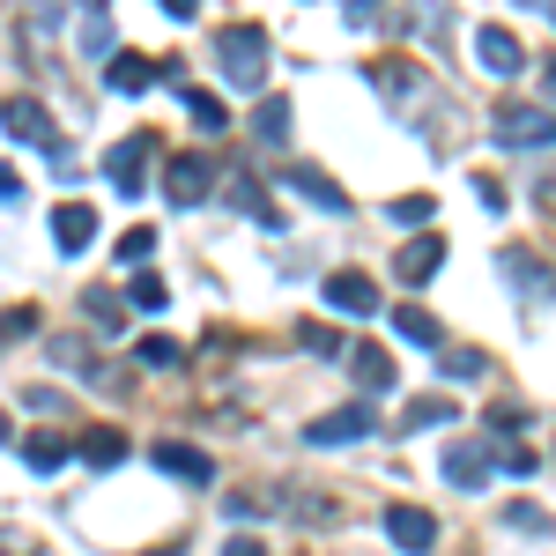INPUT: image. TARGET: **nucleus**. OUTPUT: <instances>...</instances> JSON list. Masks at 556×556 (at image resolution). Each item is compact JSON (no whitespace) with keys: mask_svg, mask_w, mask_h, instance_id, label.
<instances>
[{"mask_svg":"<svg viewBox=\"0 0 556 556\" xmlns=\"http://www.w3.org/2000/svg\"><path fill=\"white\" fill-rule=\"evenodd\" d=\"M186 112H193V127H201V134H223V127H230V112L215 104L208 89H186Z\"/></svg>","mask_w":556,"mask_h":556,"instance_id":"24","label":"nucleus"},{"mask_svg":"<svg viewBox=\"0 0 556 556\" xmlns=\"http://www.w3.org/2000/svg\"><path fill=\"white\" fill-rule=\"evenodd\" d=\"M290 505L304 513V527H334V519H342V505H334V497H319V490H290Z\"/></svg>","mask_w":556,"mask_h":556,"instance_id":"25","label":"nucleus"},{"mask_svg":"<svg viewBox=\"0 0 556 556\" xmlns=\"http://www.w3.org/2000/svg\"><path fill=\"white\" fill-rule=\"evenodd\" d=\"M490 424H497V430H519V424H527V408H519V401H497V408H490Z\"/></svg>","mask_w":556,"mask_h":556,"instance_id":"38","label":"nucleus"},{"mask_svg":"<svg viewBox=\"0 0 556 556\" xmlns=\"http://www.w3.org/2000/svg\"><path fill=\"white\" fill-rule=\"evenodd\" d=\"M23 468L30 475H60L67 468V445H60L52 430H30V438H23Z\"/></svg>","mask_w":556,"mask_h":556,"instance_id":"20","label":"nucleus"},{"mask_svg":"<svg viewBox=\"0 0 556 556\" xmlns=\"http://www.w3.org/2000/svg\"><path fill=\"white\" fill-rule=\"evenodd\" d=\"M327 304L349 312V319H371V312H379V282L356 275V267H342V275H327Z\"/></svg>","mask_w":556,"mask_h":556,"instance_id":"10","label":"nucleus"},{"mask_svg":"<svg viewBox=\"0 0 556 556\" xmlns=\"http://www.w3.org/2000/svg\"><path fill=\"white\" fill-rule=\"evenodd\" d=\"M393 334H401V342H416V349H445V327L430 319L424 304H393Z\"/></svg>","mask_w":556,"mask_h":556,"instance_id":"19","label":"nucleus"},{"mask_svg":"<svg viewBox=\"0 0 556 556\" xmlns=\"http://www.w3.org/2000/svg\"><path fill=\"white\" fill-rule=\"evenodd\" d=\"M134 356H141V364H149V371H172V364H178V356H186V349H178L172 334H149V342L134 349Z\"/></svg>","mask_w":556,"mask_h":556,"instance_id":"28","label":"nucleus"},{"mask_svg":"<svg viewBox=\"0 0 556 556\" xmlns=\"http://www.w3.org/2000/svg\"><path fill=\"white\" fill-rule=\"evenodd\" d=\"M371 430H379V408H371V401H349L334 416H312V424H304V445H356V438H371Z\"/></svg>","mask_w":556,"mask_h":556,"instance_id":"3","label":"nucleus"},{"mask_svg":"<svg viewBox=\"0 0 556 556\" xmlns=\"http://www.w3.org/2000/svg\"><path fill=\"white\" fill-rule=\"evenodd\" d=\"M0 127L15 134V141H38V149H52V156H60L52 112H45V104H30V97H8V104H0Z\"/></svg>","mask_w":556,"mask_h":556,"instance_id":"8","label":"nucleus"},{"mask_svg":"<svg viewBox=\"0 0 556 556\" xmlns=\"http://www.w3.org/2000/svg\"><path fill=\"white\" fill-rule=\"evenodd\" d=\"M475 60H482L490 75H519V67H527V45H519L505 23H482V30H475Z\"/></svg>","mask_w":556,"mask_h":556,"instance_id":"9","label":"nucleus"},{"mask_svg":"<svg viewBox=\"0 0 556 556\" xmlns=\"http://www.w3.org/2000/svg\"><path fill=\"white\" fill-rule=\"evenodd\" d=\"M149 156H156V134H127V141L104 156V178H112V193H127V201H134V193L149 186Z\"/></svg>","mask_w":556,"mask_h":556,"instance_id":"4","label":"nucleus"},{"mask_svg":"<svg viewBox=\"0 0 556 556\" xmlns=\"http://www.w3.org/2000/svg\"><path fill=\"white\" fill-rule=\"evenodd\" d=\"M542 201H549V208H556V186H549V193H542Z\"/></svg>","mask_w":556,"mask_h":556,"instance_id":"46","label":"nucleus"},{"mask_svg":"<svg viewBox=\"0 0 556 556\" xmlns=\"http://www.w3.org/2000/svg\"><path fill=\"white\" fill-rule=\"evenodd\" d=\"M0 556H30V542L23 534H0Z\"/></svg>","mask_w":556,"mask_h":556,"instance_id":"41","label":"nucleus"},{"mask_svg":"<svg viewBox=\"0 0 556 556\" xmlns=\"http://www.w3.org/2000/svg\"><path fill=\"white\" fill-rule=\"evenodd\" d=\"M342 364H349V379L364 386V393H386V386H393V349H379V342H349Z\"/></svg>","mask_w":556,"mask_h":556,"instance_id":"13","label":"nucleus"},{"mask_svg":"<svg viewBox=\"0 0 556 556\" xmlns=\"http://www.w3.org/2000/svg\"><path fill=\"white\" fill-rule=\"evenodd\" d=\"M149 253H156V230H127V238H119V260H127V267L149 260Z\"/></svg>","mask_w":556,"mask_h":556,"instance_id":"34","label":"nucleus"},{"mask_svg":"<svg viewBox=\"0 0 556 556\" xmlns=\"http://www.w3.org/2000/svg\"><path fill=\"white\" fill-rule=\"evenodd\" d=\"M215 67H223L230 89H260L267 83V30H260V23H230V30L215 38Z\"/></svg>","mask_w":556,"mask_h":556,"instance_id":"1","label":"nucleus"},{"mask_svg":"<svg viewBox=\"0 0 556 556\" xmlns=\"http://www.w3.org/2000/svg\"><path fill=\"white\" fill-rule=\"evenodd\" d=\"M386 542L408 556H430L438 549V519L424 513V505H386Z\"/></svg>","mask_w":556,"mask_h":556,"instance_id":"6","label":"nucleus"},{"mask_svg":"<svg viewBox=\"0 0 556 556\" xmlns=\"http://www.w3.org/2000/svg\"><path fill=\"white\" fill-rule=\"evenodd\" d=\"M253 127H260V141H290V97H267L253 112Z\"/></svg>","mask_w":556,"mask_h":556,"instance_id":"23","label":"nucleus"},{"mask_svg":"<svg viewBox=\"0 0 556 556\" xmlns=\"http://www.w3.org/2000/svg\"><path fill=\"white\" fill-rule=\"evenodd\" d=\"M490 134H497L505 149H556V112L549 104H505V112L490 119Z\"/></svg>","mask_w":556,"mask_h":556,"instance_id":"2","label":"nucleus"},{"mask_svg":"<svg viewBox=\"0 0 556 556\" xmlns=\"http://www.w3.org/2000/svg\"><path fill=\"white\" fill-rule=\"evenodd\" d=\"M127 304H141V312H164V304H172V290H164V282H156V275H134Z\"/></svg>","mask_w":556,"mask_h":556,"instance_id":"30","label":"nucleus"},{"mask_svg":"<svg viewBox=\"0 0 556 556\" xmlns=\"http://www.w3.org/2000/svg\"><path fill=\"white\" fill-rule=\"evenodd\" d=\"M549 97H556V60H549Z\"/></svg>","mask_w":556,"mask_h":556,"instance_id":"44","label":"nucleus"},{"mask_svg":"<svg viewBox=\"0 0 556 556\" xmlns=\"http://www.w3.org/2000/svg\"><path fill=\"white\" fill-rule=\"evenodd\" d=\"M83 312L97 319V327H119V319H127V304L112 298V290H83Z\"/></svg>","mask_w":556,"mask_h":556,"instance_id":"27","label":"nucleus"},{"mask_svg":"<svg viewBox=\"0 0 556 556\" xmlns=\"http://www.w3.org/2000/svg\"><path fill=\"white\" fill-rule=\"evenodd\" d=\"M505 275L519 282V298H527V304H549V298H556V275H549V260H534L527 245H505Z\"/></svg>","mask_w":556,"mask_h":556,"instance_id":"12","label":"nucleus"},{"mask_svg":"<svg viewBox=\"0 0 556 556\" xmlns=\"http://www.w3.org/2000/svg\"><path fill=\"white\" fill-rule=\"evenodd\" d=\"M104 83L119 89V97H134V89L156 83V60H149V52H112V60H104Z\"/></svg>","mask_w":556,"mask_h":556,"instance_id":"18","label":"nucleus"},{"mask_svg":"<svg viewBox=\"0 0 556 556\" xmlns=\"http://www.w3.org/2000/svg\"><path fill=\"white\" fill-rule=\"evenodd\" d=\"M298 342L312 349V356H342V349H349L342 334H334V327H319V319H312V327H298Z\"/></svg>","mask_w":556,"mask_h":556,"instance_id":"31","label":"nucleus"},{"mask_svg":"<svg viewBox=\"0 0 556 556\" xmlns=\"http://www.w3.org/2000/svg\"><path fill=\"white\" fill-rule=\"evenodd\" d=\"M156 8H164V15H178V23H193V15H201V0H156Z\"/></svg>","mask_w":556,"mask_h":556,"instance_id":"40","label":"nucleus"},{"mask_svg":"<svg viewBox=\"0 0 556 556\" xmlns=\"http://www.w3.org/2000/svg\"><path fill=\"white\" fill-rule=\"evenodd\" d=\"M208 193H215L208 156H172V164H164V201H172V208H201Z\"/></svg>","mask_w":556,"mask_h":556,"instance_id":"5","label":"nucleus"},{"mask_svg":"<svg viewBox=\"0 0 556 556\" xmlns=\"http://www.w3.org/2000/svg\"><path fill=\"white\" fill-rule=\"evenodd\" d=\"M0 445H8V416H0Z\"/></svg>","mask_w":556,"mask_h":556,"instance_id":"45","label":"nucleus"},{"mask_svg":"<svg viewBox=\"0 0 556 556\" xmlns=\"http://www.w3.org/2000/svg\"><path fill=\"white\" fill-rule=\"evenodd\" d=\"M223 556H267V542H253V534H238V542H223Z\"/></svg>","mask_w":556,"mask_h":556,"instance_id":"39","label":"nucleus"},{"mask_svg":"<svg viewBox=\"0 0 556 556\" xmlns=\"http://www.w3.org/2000/svg\"><path fill=\"white\" fill-rule=\"evenodd\" d=\"M519 527V534H542V527H549V513H542V505H513V513H505Z\"/></svg>","mask_w":556,"mask_h":556,"instance_id":"36","label":"nucleus"},{"mask_svg":"<svg viewBox=\"0 0 556 556\" xmlns=\"http://www.w3.org/2000/svg\"><path fill=\"white\" fill-rule=\"evenodd\" d=\"M83 8H89V15H104V0H83Z\"/></svg>","mask_w":556,"mask_h":556,"instance_id":"43","label":"nucleus"},{"mask_svg":"<svg viewBox=\"0 0 556 556\" xmlns=\"http://www.w3.org/2000/svg\"><path fill=\"white\" fill-rule=\"evenodd\" d=\"M215 186H223V201H230V208H238V215H253V223H267V230L282 223V215H275V201L260 193V178H253V172H223V178H215Z\"/></svg>","mask_w":556,"mask_h":556,"instance_id":"14","label":"nucleus"},{"mask_svg":"<svg viewBox=\"0 0 556 556\" xmlns=\"http://www.w3.org/2000/svg\"><path fill=\"white\" fill-rule=\"evenodd\" d=\"M379 8H386V0H342L349 30H371V23H379Z\"/></svg>","mask_w":556,"mask_h":556,"instance_id":"35","label":"nucleus"},{"mask_svg":"<svg viewBox=\"0 0 556 556\" xmlns=\"http://www.w3.org/2000/svg\"><path fill=\"white\" fill-rule=\"evenodd\" d=\"M438 371L445 379H482V356L475 349H438Z\"/></svg>","mask_w":556,"mask_h":556,"instance_id":"29","label":"nucleus"},{"mask_svg":"<svg viewBox=\"0 0 556 556\" xmlns=\"http://www.w3.org/2000/svg\"><path fill=\"white\" fill-rule=\"evenodd\" d=\"M156 468L178 475V482H215V460L201 453V445H178V438H164V445H156Z\"/></svg>","mask_w":556,"mask_h":556,"instance_id":"17","label":"nucleus"},{"mask_svg":"<svg viewBox=\"0 0 556 556\" xmlns=\"http://www.w3.org/2000/svg\"><path fill=\"white\" fill-rule=\"evenodd\" d=\"M83 52H89V60L112 52V23H104V15H89V23H83Z\"/></svg>","mask_w":556,"mask_h":556,"instance_id":"33","label":"nucleus"},{"mask_svg":"<svg viewBox=\"0 0 556 556\" xmlns=\"http://www.w3.org/2000/svg\"><path fill=\"white\" fill-rule=\"evenodd\" d=\"M430 424H453V401H445V393H430V401H408V416H401L393 430H430Z\"/></svg>","mask_w":556,"mask_h":556,"instance_id":"22","label":"nucleus"},{"mask_svg":"<svg viewBox=\"0 0 556 556\" xmlns=\"http://www.w3.org/2000/svg\"><path fill=\"white\" fill-rule=\"evenodd\" d=\"M386 215H393V223H430V215H438V201H430V193H401Z\"/></svg>","mask_w":556,"mask_h":556,"instance_id":"32","label":"nucleus"},{"mask_svg":"<svg viewBox=\"0 0 556 556\" xmlns=\"http://www.w3.org/2000/svg\"><path fill=\"white\" fill-rule=\"evenodd\" d=\"M119 453H127V430H119V424H97L83 438V460H89V468H119Z\"/></svg>","mask_w":556,"mask_h":556,"instance_id":"21","label":"nucleus"},{"mask_svg":"<svg viewBox=\"0 0 556 556\" xmlns=\"http://www.w3.org/2000/svg\"><path fill=\"white\" fill-rule=\"evenodd\" d=\"M438 475H445L453 490H482V482L497 475V445H445Z\"/></svg>","mask_w":556,"mask_h":556,"instance_id":"7","label":"nucleus"},{"mask_svg":"<svg viewBox=\"0 0 556 556\" xmlns=\"http://www.w3.org/2000/svg\"><path fill=\"white\" fill-rule=\"evenodd\" d=\"M438 267H445V238L424 230V238H408V245L393 253V282H430Z\"/></svg>","mask_w":556,"mask_h":556,"instance_id":"11","label":"nucleus"},{"mask_svg":"<svg viewBox=\"0 0 556 556\" xmlns=\"http://www.w3.org/2000/svg\"><path fill=\"white\" fill-rule=\"evenodd\" d=\"M371 83H379L386 97H408V89H416V67H408V60H379V67H371Z\"/></svg>","mask_w":556,"mask_h":556,"instance_id":"26","label":"nucleus"},{"mask_svg":"<svg viewBox=\"0 0 556 556\" xmlns=\"http://www.w3.org/2000/svg\"><path fill=\"white\" fill-rule=\"evenodd\" d=\"M282 186H298L312 208H327V215H349V193L334 186L327 172H312V164H282Z\"/></svg>","mask_w":556,"mask_h":556,"instance_id":"15","label":"nucleus"},{"mask_svg":"<svg viewBox=\"0 0 556 556\" xmlns=\"http://www.w3.org/2000/svg\"><path fill=\"white\" fill-rule=\"evenodd\" d=\"M15 193H23V186H15V172H0V201H15Z\"/></svg>","mask_w":556,"mask_h":556,"instance_id":"42","label":"nucleus"},{"mask_svg":"<svg viewBox=\"0 0 556 556\" xmlns=\"http://www.w3.org/2000/svg\"><path fill=\"white\" fill-rule=\"evenodd\" d=\"M89 238H97V208H89V201H60V208H52V245H60V253H83Z\"/></svg>","mask_w":556,"mask_h":556,"instance_id":"16","label":"nucleus"},{"mask_svg":"<svg viewBox=\"0 0 556 556\" xmlns=\"http://www.w3.org/2000/svg\"><path fill=\"white\" fill-rule=\"evenodd\" d=\"M497 468H505V475H534V468H542V460H534L527 445H513V453H497Z\"/></svg>","mask_w":556,"mask_h":556,"instance_id":"37","label":"nucleus"}]
</instances>
